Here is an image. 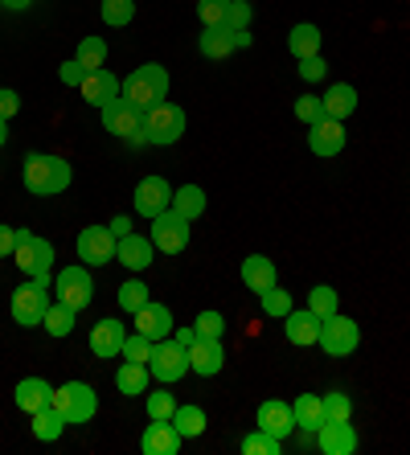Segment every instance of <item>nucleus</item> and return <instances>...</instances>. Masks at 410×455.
<instances>
[{"label": "nucleus", "mask_w": 410, "mask_h": 455, "mask_svg": "<svg viewBox=\"0 0 410 455\" xmlns=\"http://www.w3.org/2000/svg\"><path fill=\"white\" fill-rule=\"evenodd\" d=\"M70 180H74V172L62 156H53V152H29V156H25V189H29L33 197L66 193Z\"/></svg>", "instance_id": "f257e3e1"}, {"label": "nucleus", "mask_w": 410, "mask_h": 455, "mask_svg": "<svg viewBox=\"0 0 410 455\" xmlns=\"http://www.w3.org/2000/svg\"><path fill=\"white\" fill-rule=\"evenodd\" d=\"M124 99L136 103L140 111L165 103V99H169V70L160 62H148V66H140V70H132V75L124 78Z\"/></svg>", "instance_id": "f03ea898"}, {"label": "nucleus", "mask_w": 410, "mask_h": 455, "mask_svg": "<svg viewBox=\"0 0 410 455\" xmlns=\"http://www.w3.org/2000/svg\"><path fill=\"white\" fill-rule=\"evenodd\" d=\"M50 406L66 419V427H83L99 414V394L86 381H66V386H53Z\"/></svg>", "instance_id": "7ed1b4c3"}, {"label": "nucleus", "mask_w": 410, "mask_h": 455, "mask_svg": "<svg viewBox=\"0 0 410 455\" xmlns=\"http://www.w3.org/2000/svg\"><path fill=\"white\" fill-rule=\"evenodd\" d=\"M185 136V111L177 103H157L144 111V144H157V148H169Z\"/></svg>", "instance_id": "20e7f679"}, {"label": "nucleus", "mask_w": 410, "mask_h": 455, "mask_svg": "<svg viewBox=\"0 0 410 455\" xmlns=\"http://www.w3.org/2000/svg\"><path fill=\"white\" fill-rule=\"evenodd\" d=\"M316 345H320L328 357H349V353H358V345H361L358 320L341 316V312L325 316V324H320V340H316Z\"/></svg>", "instance_id": "39448f33"}, {"label": "nucleus", "mask_w": 410, "mask_h": 455, "mask_svg": "<svg viewBox=\"0 0 410 455\" xmlns=\"http://www.w3.org/2000/svg\"><path fill=\"white\" fill-rule=\"evenodd\" d=\"M103 132H111L119 140H132V144H144V111L136 103H127L124 95L111 99L103 107Z\"/></svg>", "instance_id": "423d86ee"}, {"label": "nucleus", "mask_w": 410, "mask_h": 455, "mask_svg": "<svg viewBox=\"0 0 410 455\" xmlns=\"http://www.w3.org/2000/svg\"><path fill=\"white\" fill-rule=\"evenodd\" d=\"M53 296H58V304L83 312V307L95 299V279H91L86 267H66V271L53 275Z\"/></svg>", "instance_id": "0eeeda50"}, {"label": "nucleus", "mask_w": 410, "mask_h": 455, "mask_svg": "<svg viewBox=\"0 0 410 455\" xmlns=\"http://www.w3.org/2000/svg\"><path fill=\"white\" fill-rule=\"evenodd\" d=\"M148 373L160 381V386H173L189 373V349H181L173 337L157 340V349H152V361H148Z\"/></svg>", "instance_id": "6e6552de"}, {"label": "nucleus", "mask_w": 410, "mask_h": 455, "mask_svg": "<svg viewBox=\"0 0 410 455\" xmlns=\"http://www.w3.org/2000/svg\"><path fill=\"white\" fill-rule=\"evenodd\" d=\"M116 246H119V238L111 234V226H86L78 234L74 251H78V259L86 267H107V263H116Z\"/></svg>", "instance_id": "1a4fd4ad"}, {"label": "nucleus", "mask_w": 410, "mask_h": 455, "mask_svg": "<svg viewBox=\"0 0 410 455\" xmlns=\"http://www.w3.org/2000/svg\"><path fill=\"white\" fill-rule=\"evenodd\" d=\"M189 226L193 222H185L177 210H165V213H157V218H152V234H148V238H152V246H157V251L181 254L185 246H189Z\"/></svg>", "instance_id": "9d476101"}, {"label": "nucleus", "mask_w": 410, "mask_h": 455, "mask_svg": "<svg viewBox=\"0 0 410 455\" xmlns=\"http://www.w3.org/2000/svg\"><path fill=\"white\" fill-rule=\"evenodd\" d=\"M12 263L21 267L25 275L50 271V267H53V243H50V238H37L33 230H17V251H12Z\"/></svg>", "instance_id": "9b49d317"}, {"label": "nucleus", "mask_w": 410, "mask_h": 455, "mask_svg": "<svg viewBox=\"0 0 410 455\" xmlns=\"http://www.w3.org/2000/svg\"><path fill=\"white\" fill-rule=\"evenodd\" d=\"M45 307H50V291H42V287H17L9 299V312L12 320L21 324V329H42V320H45Z\"/></svg>", "instance_id": "f8f14e48"}, {"label": "nucleus", "mask_w": 410, "mask_h": 455, "mask_svg": "<svg viewBox=\"0 0 410 455\" xmlns=\"http://www.w3.org/2000/svg\"><path fill=\"white\" fill-rule=\"evenodd\" d=\"M185 435L173 427V419H148L144 435H140V451L144 455H177Z\"/></svg>", "instance_id": "ddd939ff"}, {"label": "nucleus", "mask_w": 410, "mask_h": 455, "mask_svg": "<svg viewBox=\"0 0 410 455\" xmlns=\"http://www.w3.org/2000/svg\"><path fill=\"white\" fill-rule=\"evenodd\" d=\"M136 210H140V218H157V213H165V210H173V185L165 177H144L136 185Z\"/></svg>", "instance_id": "4468645a"}, {"label": "nucleus", "mask_w": 410, "mask_h": 455, "mask_svg": "<svg viewBox=\"0 0 410 455\" xmlns=\"http://www.w3.org/2000/svg\"><path fill=\"white\" fill-rule=\"evenodd\" d=\"M221 365H226V349L218 337H197L189 345V373L213 378V373H221Z\"/></svg>", "instance_id": "2eb2a0df"}, {"label": "nucleus", "mask_w": 410, "mask_h": 455, "mask_svg": "<svg viewBox=\"0 0 410 455\" xmlns=\"http://www.w3.org/2000/svg\"><path fill=\"white\" fill-rule=\"evenodd\" d=\"M152 259H157V246H152V238H144V234H127V238H119V246H116V263L119 267H127V271H148L152 267Z\"/></svg>", "instance_id": "dca6fc26"}, {"label": "nucleus", "mask_w": 410, "mask_h": 455, "mask_svg": "<svg viewBox=\"0 0 410 455\" xmlns=\"http://www.w3.org/2000/svg\"><path fill=\"white\" fill-rule=\"evenodd\" d=\"M124 340H127L124 324H119L116 316H103L95 329H91V353H95L99 361H111V357L124 353Z\"/></svg>", "instance_id": "f3484780"}, {"label": "nucleus", "mask_w": 410, "mask_h": 455, "mask_svg": "<svg viewBox=\"0 0 410 455\" xmlns=\"http://www.w3.org/2000/svg\"><path fill=\"white\" fill-rule=\"evenodd\" d=\"M254 427H259V431H267V435H275V439H287V435L295 431L292 403H279V398L263 403L259 411H254Z\"/></svg>", "instance_id": "a211bd4d"}, {"label": "nucleus", "mask_w": 410, "mask_h": 455, "mask_svg": "<svg viewBox=\"0 0 410 455\" xmlns=\"http://www.w3.org/2000/svg\"><path fill=\"white\" fill-rule=\"evenodd\" d=\"M78 95H83L91 107H99V111H103L111 99L124 95V83H119L111 70H91V75L83 78V86H78Z\"/></svg>", "instance_id": "6ab92c4d"}, {"label": "nucleus", "mask_w": 410, "mask_h": 455, "mask_svg": "<svg viewBox=\"0 0 410 455\" xmlns=\"http://www.w3.org/2000/svg\"><path fill=\"white\" fill-rule=\"evenodd\" d=\"M320 324H325V320L316 316L312 307H304V312H300V307H292V312L284 316V337L292 340V345H300V349H308V345H316V340H320Z\"/></svg>", "instance_id": "aec40b11"}, {"label": "nucleus", "mask_w": 410, "mask_h": 455, "mask_svg": "<svg viewBox=\"0 0 410 455\" xmlns=\"http://www.w3.org/2000/svg\"><path fill=\"white\" fill-rule=\"evenodd\" d=\"M308 148L316 152V156H337L341 148H345V124L341 119H320V124L308 127Z\"/></svg>", "instance_id": "412c9836"}, {"label": "nucleus", "mask_w": 410, "mask_h": 455, "mask_svg": "<svg viewBox=\"0 0 410 455\" xmlns=\"http://www.w3.org/2000/svg\"><path fill=\"white\" fill-rule=\"evenodd\" d=\"M275 283H279V275H275V263L267 254H246V259H242V287H246V291L263 296Z\"/></svg>", "instance_id": "4be33fe9"}, {"label": "nucleus", "mask_w": 410, "mask_h": 455, "mask_svg": "<svg viewBox=\"0 0 410 455\" xmlns=\"http://www.w3.org/2000/svg\"><path fill=\"white\" fill-rule=\"evenodd\" d=\"M316 447H320V455H353L358 451V431L349 423H325L316 431Z\"/></svg>", "instance_id": "5701e85b"}, {"label": "nucleus", "mask_w": 410, "mask_h": 455, "mask_svg": "<svg viewBox=\"0 0 410 455\" xmlns=\"http://www.w3.org/2000/svg\"><path fill=\"white\" fill-rule=\"evenodd\" d=\"M132 316H136V332H144V337H152V340L173 337V329H177V324H173V312H169V307H165V304H152V299H148L140 312H132Z\"/></svg>", "instance_id": "b1692460"}, {"label": "nucleus", "mask_w": 410, "mask_h": 455, "mask_svg": "<svg viewBox=\"0 0 410 455\" xmlns=\"http://www.w3.org/2000/svg\"><path fill=\"white\" fill-rule=\"evenodd\" d=\"M320 99H325V116L328 119H341V124L358 111V86H353V83H333Z\"/></svg>", "instance_id": "393cba45"}, {"label": "nucleus", "mask_w": 410, "mask_h": 455, "mask_svg": "<svg viewBox=\"0 0 410 455\" xmlns=\"http://www.w3.org/2000/svg\"><path fill=\"white\" fill-rule=\"evenodd\" d=\"M50 398H53V386L45 378H25V381H17V390H12V403L21 406L25 414L50 406Z\"/></svg>", "instance_id": "a878e982"}, {"label": "nucleus", "mask_w": 410, "mask_h": 455, "mask_svg": "<svg viewBox=\"0 0 410 455\" xmlns=\"http://www.w3.org/2000/svg\"><path fill=\"white\" fill-rule=\"evenodd\" d=\"M292 414H295V427L320 431V427H325V398H320V394H300L292 403Z\"/></svg>", "instance_id": "bb28decb"}, {"label": "nucleus", "mask_w": 410, "mask_h": 455, "mask_svg": "<svg viewBox=\"0 0 410 455\" xmlns=\"http://www.w3.org/2000/svg\"><path fill=\"white\" fill-rule=\"evenodd\" d=\"M148 381H152L148 365H136V361H124V365L116 370V390L127 394V398H140V394H148Z\"/></svg>", "instance_id": "cd10ccee"}, {"label": "nucleus", "mask_w": 410, "mask_h": 455, "mask_svg": "<svg viewBox=\"0 0 410 455\" xmlns=\"http://www.w3.org/2000/svg\"><path fill=\"white\" fill-rule=\"evenodd\" d=\"M173 210H177L185 222H197L201 213H205V189H201V185H181V189H173Z\"/></svg>", "instance_id": "c85d7f7f"}, {"label": "nucleus", "mask_w": 410, "mask_h": 455, "mask_svg": "<svg viewBox=\"0 0 410 455\" xmlns=\"http://www.w3.org/2000/svg\"><path fill=\"white\" fill-rule=\"evenodd\" d=\"M66 431V419L53 406H42V411H33V439L37 443H58Z\"/></svg>", "instance_id": "c756f323"}, {"label": "nucleus", "mask_w": 410, "mask_h": 455, "mask_svg": "<svg viewBox=\"0 0 410 455\" xmlns=\"http://www.w3.org/2000/svg\"><path fill=\"white\" fill-rule=\"evenodd\" d=\"M287 50H292V58L300 62V58H312V53H320V29L308 21H300L292 33H287Z\"/></svg>", "instance_id": "7c9ffc66"}, {"label": "nucleus", "mask_w": 410, "mask_h": 455, "mask_svg": "<svg viewBox=\"0 0 410 455\" xmlns=\"http://www.w3.org/2000/svg\"><path fill=\"white\" fill-rule=\"evenodd\" d=\"M197 50L210 58V62H221V58H230L238 45H234V33L230 29H205L197 37Z\"/></svg>", "instance_id": "2f4dec72"}, {"label": "nucleus", "mask_w": 410, "mask_h": 455, "mask_svg": "<svg viewBox=\"0 0 410 455\" xmlns=\"http://www.w3.org/2000/svg\"><path fill=\"white\" fill-rule=\"evenodd\" d=\"M74 58H78V66H83L86 75H91V70H107V42L103 37H83L78 50H74Z\"/></svg>", "instance_id": "473e14b6"}, {"label": "nucleus", "mask_w": 410, "mask_h": 455, "mask_svg": "<svg viewBox=\"0 0 410 455\" xmlns=\"http://www.w3.org/2000/svg\"><path fill=\"white\" fill-rule=\"evenodd\" d=\"M173 427H177L185 439H197V435H205V411L201 406H177V414H173Z\"/></svg>", "instance_id": "72a5a7b5"}, {"label": "nucleus", "mask_w": 410, "mask_h": 455, "mask_svg": "<svg viewBox=\"0 0 410 455\" xmlns=\"http://www.w3.org/2000/svg\"><path fill=\"white\" fill-rule=\"evenodd\" d=\"M74 307H66V304H50L45 307V320H42V329L50 332V337H70V329H74Z\"/></svg>", "instance_id": "f704fd0d"}, {"label": "nucleus", "mask_w": 410, "mask_h": 455, "mask_svg": "<svg viewBox=\"0 0 410 455\" xmlns=\"http://www.w3.org/2000/svg\"><path fill=\"white\" fill-rule=\"evenodd\" d=\"M238 451L242 455H279V451H284V439H275V435H267V431H259V427H254V431L238 443Z\"/></svg>", "instance_id": "c9c22d12"}, {"label": "nucleus", "mask_w": 410, "mask_h": 455, "mask_svg": "<svg viewBox=\"0 0 410 455\" xmlns=\"http://www.w3.org/2000/svg\"><path fill=\"white\" fill-rule=\"evenodd\" d=\"M99 17H103L111 29H124V25H132V17H136V0H103V4H99Z\"/></svg>", "instance_id": "e433bc0d"}, {"label": "nucleus", "mask_w": 410, "mask_h": 455, "mask_svg": "<svg viewBox=\"0 0 410 455\" xmlns=\"http://www.w3.org/2000/svg\"><path fill=\"white\" fill-rule=\"evenodd\" d=\"M320 398H325V423H349L353 419V398L345 390L320 394Z\"/></svg>", "instance_id": "4c0bfd02"}, {"label": "nucleus", "mask_w": 410, "mask_h": 455, "mask_svg": "<svg viewBox=\"0 0 410 455\" xmlns=\"http://www.w3.org/2000/svg\"><path fill=\"white\" fill-rule=\"evenodd\" d=\"M152 349H157V340H152V337H144V332H127L124 353H119V357L136 361V365H148V361H152Z\"/></svg>", "instance_id": "58836bf2"}, {"label": "nucleus", "mask_w": 410, "mask_h": 455, "mask_svg": "<svg viewBox=\"0 0 410 455\" xmlns=\"http://www.w3.org/2000/svg\"><path fill=\"white\" fill-rule=\"evenodd\" d=\"M226 12H230V0H197V17L205 29H226Z\"/></svg>", "instance_id": "ea45409f"}, {"label": "nucleus", "mask_w": 410, "mask_h": 455, "mask_svg": "<svg viewBox=\"0 0 410 455\" xmlns=\"http://www.w3.org/2000/svg\"><path fill=\"white\" fill-rule=\"evenodd\" d=\"M148 296H152V291H148L144 287V279H127L124 287H119V307H124V312H140V307L148 304Z\"/></svg>", "instance_id": "a19ab883"}, {"label": "nucleus", "mask_w": 410, "mask_h": 455, "mask_svg": "<svg viewBox=\"0 0 410 455\" xmlns=\"http://www.w3.org/2000/svg\"><path fill=\"white\" fill-rule=\"evenodd\" d=\"M308 307H312L320 320L333 316V312H337V291H333L328 283H316L312 291H308Z\"/></svg>", "instance_id": "79ce46f5"}, {"label": "nucleus", "mask_w": 410, "mask_h": 455, "mask_svg": "<svg viewBox=\"0 0 410 455\" xmlns=\"http://www.w3.org/2000/svg\"><path fill=\"white\" fill-rule=\"evenodd\" d=\"M295 119H300V124H320V119H325V99L320 95H300L295 99Z\"/></svg>", "instance_id": "37998d69"}, {"label": "nucleus", "mask_w": 410, "mask_h": 455, "mask_svg": "<svg viewBox=\"0 0 410 455\" xmlns=\"http://www.w3.org/2000/svg\"><path fill=\"white\" fill-rule=\"evenodd\" d=\"M259 299H263V312H267V316H279V320H284L287 316V312H292V296H287V291H284V287H279V283H275L271 287V291H263V296H259Z\"/></svg>", "instance_id": "c03bdc74"}, {"label": "nucleus", "mask_w": 410, "mask_h": 455, "mask_svg": "<svg viewBox=\"0 0 410 455\" xmlns=\"http://www.w3.org/2000/svg\"><path fill=\"white\" fill-rule=\"evenodd\" d=\"M173 414H177V398L169 390L148 394V419H173Z\"/></svg>", "instance_id": "a18cd8bd"}, {"label": "nucleus", "mask_w": 410, "mask_h": 455, "mask_svg": "<svg viewBox=\"0 0 410 455\" xmlns=\"http://www.w3.org/2000/svg\"><path fill=\"white\" fill-rule=\"evenodd\" d=\"M251 17H254L251 0H230V12H226V29H230V33L251 29Z\"/></svg>", "instance_id": "49530a36"}, {"label": "nucleus", "mask_w": 410, "mask_h": 455, "mask_svg": "<svg viewBox=\"0 0 410 455\" xmlns=\"http://www.w3.org/2000/svg\"><path fill=\"white\" fill-rule=\"evenodd\" d=\"M193 329H197V337H218L221 340V332H226V316L221 312H201L197 320H193Z\"/></svg>", "instance_id": "de8ad7c7"}, {"label": "nucleus", "mask_w": 410, "mask_h": 455, "mask_svg": "<svg viewBox=\"0 0 410 455\" xmlns=\"http://www.w3.org/2000/svg\"><path fill=\"white\" fill-rule=\"evenodd\" d=\"M295 70H300V78H304V83H320V78L328 75V66H325V58H320V53L300 58V66H295Z\"/></svg>", "instance_id": "09e8293b"}, {"label": "nucleus", "mask_w": 410, "mask_h": 455, "mask_svg": "<svg viewBox=\"0 0 410 455\" xmlns=\"http://www.w3.org/2000/svg\"><path fill=\"white\" fill-rule=\"evenodd\" d=\"M58 78H62L66 86H83L86 70H83V66H78V58H70V62H62V66H58Z\"/></svg>", "instance_id": "8fccbe9b"}, {"label": "nucleus", "mask_w": 410, "mask_h": 455, "mask_svg": "<svg viewBox=\"0 0 410 455\" xmlns=\"http://www.w3.org/2000/svg\"><path fill=\"white\" fill-rule=\"evenodd\" d=\"M21 111V95L17 91H0V119H12Z\"/></svg>", "instance_id": "3c124183"}, {"label": "nucleus", "mask_w": 410, "mask_h": 455, "mask_svg": "<svg viewBox=\"0 0 410 455\" xmlns=\"http://www.w3.org/2000/svg\"><path fill=\"white\" fill-rule=\"evenodd\" d=\"M12 251H17V226L0 222V259H12Z\"/></svg>", "instance_id": "603ef678"}, {"label": "nucleus", "mask_w": 410, "mask_h": 455, "mask_svg": "<svg viewBox=\"0 0 410 455\" xmlns=\"http://www.w3.org/2000/svg\"><path fill=\"white\" fill-rule=\"evenodd\" d=\"M111 234H116V238H127V234H132V218H127V213L111 218Z\"/></svg>", "instance_id": "864d4df0"}, {"label": "nucleus", "mask_w": 410, "mask_h": 455, "mask_svg": "<svg viewBox=\"0 0 410 455\" xmlns=\"http://www.w3.org/2000/svg\"><path fill=\"white\" fill-rule=\"evenodd\" d=\"M173 340H177L181 349H189L193 340H197V329H173Z\"/></svg>", "instance_id": "5fc2aeb1"}, {"label": "nucleus", "mask_w": 410, "mask_h": 455, "mask_svg": "<svg viewBox=\"0 0 410 455\" xmlns=\"http://www.w3.org/2000/svg\"><path fill=\"white\" fill-rule=\"evenodd\" d=\"M29 283L42 287V291H50V287H53V275H50V271H37V275H29Z\"/></svg>", "instance_id": "6e6d98bb"}, {"label": "nucleus", "mask_w": 410, "mask_h": 455, "mask_svg": "<svg viewBox=\"0 0 410 455\" xmlns=\"http://www.w3.org/2000/svg\"><path fill=\"white\" fill-rule=\"evenodd\" d=\"M33 0H0V9H12V12H25Z\"/></svg>", "instance_id": "4d7b16f0"}, {"label": "nucleus", "mask_w": 410, "mask_h": 455, "mask_svg": "<svg viewBox=\"0 0 410 455\" xmlns=\"http://www.w3.org/2000/svg\"><path fill=\"white\" fill-rule=\"evenodd\" d=\"M254 42V37H251V33H246V29H238V33H234V45H238V50H246V45H251Z\"/></svg>", "instance_id": "13d9d810"}, {"label": "nucleus", "mask_w": 410, "mask_h": 455, "mask_svg": "<svg viewBox=\"0 0 410 455\" xmlns=\"http://www.w3.org/2000/svg\"><path fill=\"white\" fill-rule=\"evenodd\" d=\"M4 140H9V119H0V148H4Z\"/></svg>", "instance_id": "bf43d9fd"}]
</instances>
